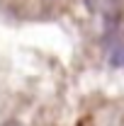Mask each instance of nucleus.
<instances>
[{
    "mask_svg": "<svg viewBox=\"0 0 124 126\" xmlns=\"http://www.w3.org/2000/svg\"><path fill=\"white\" fill-rule=\"evenodd\" d=\"M109 63L117 65V68H122V65H124V44H117V46L109 51Z\"/></svg>",
    "mask_w": 124,
    "mask_h": 126,
    "instance_id": "f257e3e1",
    "label": "nucleus"
},
{
    "mask_svg": "<svg viewBox=\"0 0 124 126\" xmlns=\"http://www.w3.org/2000/svg\"><path fill=\"white\" fill-rule=\"evenodd\" d=\"M5 126H20V124H15V121H10V124H5Z\"/></svg>",
    "mask_w": 124,
    "mask_h": 126,
    "instance_id": "f03ea898",
    "label": "nucleus"
}]
</instances>
